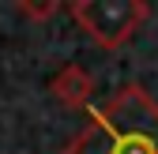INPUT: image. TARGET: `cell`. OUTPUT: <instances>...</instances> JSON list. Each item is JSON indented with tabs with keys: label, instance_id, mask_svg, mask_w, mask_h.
<instances>
[{
	"label": "cell",
	"instance_id": "2",
	"mask_svg": "<svg viewBox=\"0 0 158 154\" xmlns=\"http://www.w3.org/2000/svg\"><path fill=\"white\" fill-rule=\"evenodd\" d=\"M68 15L87 30L90 42L102 49H121L128 38L147 23L151 4L147 0H72Z\"/></svg>",
	"mask_w": 158,
	"mask_h": 154
},
{
	"label": "cell",
	"instance_id": "1",
	"mask_svg": "<svg viewBox=\"0 0 158 154\" xmlns=\"http://www.w3.org/2000/svg\"><path fill=\"white\" fill-rule=\"evenodd\" d=\"M87 117L64 154H158V102L143 87H124Z\"/></svg>",
	"mask_w": 158,
	"mask_h": 154
},
{
	"label": "cell",
	"instance_id": "3",
	"mask_svg": "<svg viewBox=\"0 0 158 154\" xmlns=\"http://www.w3.org/2000/svg\"><path fill=\"white\" fill-rule=\"evenodd\" d=\"M49 90H53V98L60 102V105L79 109V105H87L90 90H94V79H90V71H87V68H79V64H64L60 71L53 75Z\"/></svg>",
	"mask_w": 158,
	"mask_h": 154
},
{
	"label": "cell",
	"instance_id": "4",
	"mask_svg": "<svg viewBox=\"0 0 158 154\" xmlns=\"http://www.w3.org/2000/svg\"><path fill=\"white\" fill-rule=\"evenodd\" d=\"M15 11H23V15H30V19H49V15L56 11V4H53V0H45V4H30V0H15Z\"/></svg>",
	"mask_w": 158,
	"mask_h": 154
}]
</instances>
